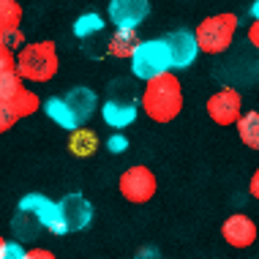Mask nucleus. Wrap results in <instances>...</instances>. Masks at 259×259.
<instances>
[{"mask_svg":"<svg viewBox=\"0 0 259 259\" xmlns=\"http://www.w3.org/2000/svg\"><path fill=\"white\" fill-rule=\"evenodd\" d=\"M68 150H71V156L76 158H90L96 150H99V134H96L93 128H76L68 134Z\"/></svg>","mask_w":259,"mask_h":259,"instance_id":"dca6fc26","label":"nucleus"},{"mask_svg":"<svg viewBox=\"0 0 259 259\" xmlns=\"http://www.w3.org/2000/svg\"><path fill=\"white\" fill-rule=\"evenodd\" d=\"M221 237L229 248H251L259 237V229L251 215L246 213H232L227 221L221 224Z\"/></svg>","mask_w":259,"mask_h":259,"instance_id":"6e6552de","label":"nucleus"},{"mask_svg":"<svg viewBox=\"0 0 259 259\" xmlns=\"http://www.w3.org/2000/svg\"><path fill=\"white\" fill-rule=\"evenodd\" d=\"M137 101L134 99H107L104 101V107H101V117H104V123L109 125V128H128L131 123L137 120Z\"/></svg>","mask_w":259,"mask_h":259,"instance_id":"f8f14e48","label":"nucleus"},{"mask_svg":"<svg viewBox=\"0 0 259 259\" xmlns=\"http://www.w3.org/2000/svg\"><path fill=\"white\" fill-rule=\"evenodd\" d=\"M139 44L142 41L137 38L134 30H125V27H115V33H112V38L107 41V52L112 58H120V60H131L139 50Z\"/></svg>","mask_w":259,"mask_h":259,"instance_id":"ddd939ff","label":"nucleus"},{"mask_svg":"<svg viewBox=\"0 0 259 259\" xmlns=\"http://www.w3.org/2000/svg\"><path fill=\"white\" fill-rule=\"evenodd\" d=\"M246 38H248V44H251V47H256V50H259V19H254V22L248 25Z\"/></svg>","mask_w":259,"mask_h":259,"instance_id":"bb28decb","label":"nucleus"},{"mask_svg":"<svg viewBox=\"0 0 259 259\" xmlns=\"http://www.w3.org/2000/svg\"><path fill=\"white\" fill-rule=\"evenodd\" d=\"M169 68H175V66H172V55H169V47H166L164 38L142 41L137 55L131 58V71H134V76L142 82L156 79V76L166 74Z\"/></svg>","mask_w":259,"mask_h":259,"instance_id":"20e7f679","label":"nucleus"},{"mask_svg":"<svg viewBox=\"0 0 259 259\" xmlns=\"http://www.w3.org/2000/svg\"><path fill=\"white\" fill-rule=\"evenodd\" d=\"M183 109V85L172 71L145 82L142 90V112L153 123H172Z\"/></svg>","mask_w":259,"mask_h":259,"instance_id":"f257e3e1","label":"nucleus"},{"mask_svg":"<svg viewBox=\"0 0 259 259\" xmlns=\"http://www.w3.org/2000/svg\"><path fill=\"white\" fill-rule=\"evenodd\" d=\"M66 101H68V107L74 109V115H76V120H79V125L88 120L90 115L96 112V107H99V99H96V93L90 88H74V90H68L66 93Z\"/></svg>","mask_w":259,"mask_h":259,"instance_id":"4468645a","label":"nucleus"},{"mask_svg":"<svg viewBox=\"0 0 259 259\" xmlns=\"http://www.w3.org/2000/svg\"><path fill=\"white\" fill-rule=\"evenodd\" d=\"M25 259H58V256H55L50 248H41V246H38V248H30V251H27Z\"/></svg>","mask_w":259,"mask_h":259,"instance_id":"cd10ccee","label":"nucleus"},{"mask_svg":"<svg viewBox=\"0 0 259 259\" xmlns=\"http://www.w3.org/2000/svg\"><path fill=\"white\" fill-rule=\"evenodd\" d=\"M25 88V79L19 71H11V74H0V101H9L19 90Z\"/></svg>","mask_w":259,"mask_h":259,"instance_id":"412c9836","label":"nucleus"},{"mask_svg":"<svg viewBox=\"0 0 259 259\" xmlns=\"http://www.w3.org/2000/svg\"><path fill=\"white\" fill-rule=\"evenodd\" d=\"M251 17L259 19V0H254V3H251Z\"/></svg>","mask_w":259,"mask_h":259,"instance_id":"7c9ffc66","label":"nucleus"},{"mask_svg":"<svg viewBox=\"0 0 259 259\" xmlns=\"http://www.w3.org/2000/svg\"><path fill=\"white\" fill-rule=\"evenodd\" d=\"M44 112L50 115V120H55V123L60 125V128H68V131L82 128L79 120H76V115H74V109L68 107L66 96H55V99L44 101Z\"/></svg>","mask_w":259,"mask_h":259,"instance_id":"2eb2a0df","label":"nucleus"},{"mask_svg":"<svg viewBox=\"0 0 259 259\" xmlns=\"http://www.w3.org/2000/svg\"><path fill=\"white\" fill-rule=\"evenodd\" d=\"M22 25V6L17 0H0V33H14Z\"/></svg>","mask_w":259,"mask_h":259,"instance_id":"6ab92c4d","label":"nucleus"},{"mask_svg":"<svg viewBox=\"0 0 259 259\" xmlns=\"http://www.w3.org/2000/svg\"><path fill=\"white\" fill-rule=\"evenodd\" d=\"M101 30H104V19H101V14H82V17L74 22V33H76V38H82V41L99 36Z\"/></svg>","mask_w":259,"mask_h":259,"instance_id":"aec40b11","label":"nucleus"},{"mask_svg":"<svg viewBox=\"0 0 259 259\" xmlns=\"http://www.w3.org/2000/svg\"><path fill=\"white\" fill-rule=\"evenodd\" d=\"M17 210L33 215V219H36L44 229H50L52 235L58 232V202L47 199L44 194H25V197L19 199Z\"/></svg>","mask_w":259,"mask_h":259,"instance_id":"9b49d317","label":"nucleus"},{"mask_svg":"<svg viewBox=\"0 0 259 259\" xmlns=\"http://www.w3.org/2000/svg\"><path fill=\"white\" fill-rule=\"evenodd\" d=\"M90 221H93V205L82 194H66L58 202V232L55 235L79 232Z\"/></svg>","mask_w":259,"mask_h":259,"instance_id":"423d86ee","label":"nucleus"},{"mask_svg":"<svg viewBox=\"0 0 259 259\" xmlns=\"http://www.w3.org/2000/svg\"><path fill=\"white\" fill-rule=\"evenodd\" d=\"M197 41H199V50L205 55H221L232 47L235 33H237V17L232 11H224V14H213V17L202 19L197 25Z\"/></svg>","mask_w":259,"mask_h":259,"instance_id":"7ed1b4c3","label":"nucleus"},{"mask_svg":"<svg viewBox=\"0 0 259 259\" xmlns=\"http://www.w3.org/2000/svg\"><path fill=\"white\" fill-rule=\"evenodd\" d=\"M107 148H109V153H125V148H128V139H125L123 134H112L107 139Z\"/></svg>","mask_w":259,"mask_h":259,"instance_id":"393cba45","label":"nucleus"},{"mask_svg":"<svg viewBox=\"0 0 259 259\" xmlns=\"http://www.w3.org/2000/svg\"><path fill=\"white\" fill-rule=\"evenodd\" d=\"M0 47H9V50H22L25 47V36H22V30H14V33H0Z\"/></svg>","mask_w":259,"mask_h":259,"instance_id":"5701e85b","label":"nucleus"},{"mask_svg":"<svg viewBox=\"0 0 259 259\" xmlns=\"http://www.w3.org/2000/svg\"><path fill=\"white\" fill-rule=\"evenodd\" d=\"M17 68L25 82H50L60 68L55 41H30L17 52Z\"/></svg>","mask_w":259,"mask_h":259,"instance_id":"f03ea898","label":"nucleus"},{"mask_svg":"<svg viewBox=\"0 0 259 259\" xmlns=\"http://www.w3.org/2000/svg\"><path fill=\"white\" fill-rule=\"evenodd\" d=\"M248 194H251V199L259 202V166L254 169V175H251V180H248Z\"/></svg>","mask_w":259,"mask_h":259,"instance_id":"c85d7f7f","label":"nucleus"},{"mask_svg":"<svg viewBox=\"0 0 259 259\" xmlns=\"http://www.w3.org/2000/svg\"><path fill=\"white\" fill-rule=\"evenodd\" d=\"M25 256H27V251L19 246V243L9 240V237L0 240V259H25Z\"/></svg>","mask_w":259,"mask_h":259,"instance_id":"4be33fe9","label":"nucleus"},{"mask_svg":"<svg viewBox=\"0 0 259 259\" xmlns=\"http://www.w3.org/2000/svg\"><path fill=\"white\" fill-rule=\"evenodd\" d=\"M0 107H6V109H11L17 117H27V115H33V112H38L41 109V99L33 90H27V88H22L14 99H9V101H0Z\"/></svg>","mask_w":259,"mask_h":259,"instance_id":"a211bd4d","label":"nucleus"},{"mask_svg":"<svg viewBox=\"0 0 259 259\" xmlns=\"http://www.w3.org/2000/svg\"><path fill=\"white\" fill-rule=\"evenodd\" d=\"M164 41H166V47H169L175 68H188L194 60H197V55L202 52L194 30H172V33L164 36Z\"/></svg>","mask_w":259,"mask_h":259,"instance_id":"9d476101","label":"nucleus"},{"mask_svg":"<svg viewBox=\"0 0 259 259\" xmlns=\"http://www.w3.org/2000/svg\"><path fill=\"white\" fill-rule=\"evenodd\" d=\"M205 109L215 125H237L243 117V96L235 88H221L207 99Z\"/></svg>","mask_w":259,"mask_h":259,"instance_id":"0eeeda50","label":"nucleus"},{"mask_svg":"<svg viewBox=\"0 0 259 259\" xmlns=\"http://www.w3.org/2000/svg\"><path fill=\"white\" fill-rule=\"evenodd\" d=\"M11 71H19L17 55H14L9 47H0V74H11Z\"/></svg>","mask_w":259,"mask_h":259,"instance_id":"b1692460","label":"nucleus"},{"mask_svg":"<svg viewBox=\"0 0 259 259\" xmlns=\"http://www.w3.org/2000/svg\"><path fill=\"white\" fill-rule=\"evenodd\" d=\"M237 137H240V142L246 145L251 150H259V112L256 109H248L243 112V117L237 120Z\"/></svg>","mask_w":259,"mask_h":259,"instance_id":"f3484780","label":"nucleus"},{"mask_svg":"<svg viewBox=\"0 0 259 259\" xmlns=\"http://www.w3.org/2000/svg\"><path fill=\"white\" fill-rule=\"evenodd\" d=\"M134 259H161V254H158L156 248H142Z\"/></svg>","mask_w":259,"mask_h":259,"instance_id":"c756f323","label":"nucleus"},{"mask_svg":"<svg viewBox=\"0 0 259 259\" xmlns=\"http://www.w3.org/2000/svg\"><path fill=\"white\" fill-rule=\"evenodd\" d=\"M117 188H120V197L125 202H131V205H148L156 197L158 180H156L150 166L131 164L128 169H123L120 180H117Z\"/></svg>","mask_w":259,"mask_h":259,"instance_id":"39448f33","label":"nucleus"},{"mask_svg":"<svg viewBox=\"0 0 259 259\" xmlns=\"http://www.w3.org/2000/svg\"><path fill=\"white\" fill-rule=\"evenodd\" d=\"M107 14L115 27L137 30L150 14V0H109Z\"/></svg>","mask_w":259,"mask_h":259,"instance_id":"1a4fd4ad","label":"nucleus"},{"mask_svg":"<svg viewBox=\"0 0 259 259\" xmlns=\"http://www.w3.org/2000/svg\"><path fill=\"white\" fill-rule=\"evenodd\" d=\"M19 120V117L17 115H14V112L11 109H6V107H0V131H9L11 128V125L14 123H17Z\"/></svg>","mask_w":259,"mask_h":259,"instance_id":"a878e982","label":"nucleus"}]
</instances>
